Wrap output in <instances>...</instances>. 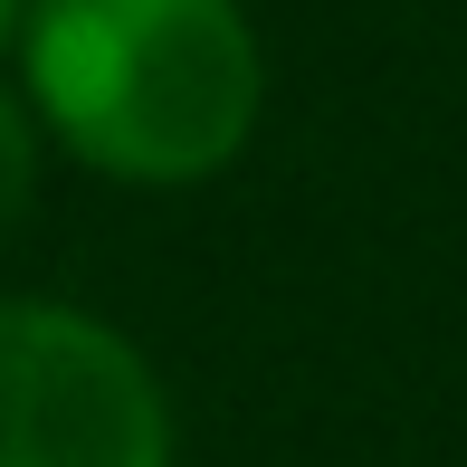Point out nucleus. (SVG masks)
Masks as SVG:
<instances>
[{
    "instance_id": "obj_1",
    "label": "nucleus",
    "mask_w": 467,
    "mask_h": 467,
    "mask_svg": "<svg viewBox=\"0 0 467 467\" xmlns=\"http://www.w3.org/2000/svg\"><path fill=\"white\" fill-rule=\"evenodd\" d=\"M19 87L38 134L105 182L182 191L248 153L267 57L239 0H29Z\"/></svg>"
},
{
    "instance_id": "obj_2",
    "label": "nucleus",
    "mask_w": 467,
    "mask_h": 467,
    "mask_svg": "<svg viewBox=\"0 0 467 467\" xmlns=\"http://www.w3.org/2000/svg\"><path fill=\"white\" fill-rule=\"evenodd\" d=\"M0 467H172V400L115 325L48 296L0 306Z\"/></svg>"
},
{
    "instance_id": "obj_3",
    "label": "nucleus",
    "mask_w": 467,
    "mask_h": 467,
    "mask_svg": "<svg viewBox=\"0 0 467 467\" xmlns=\"http://www.w3.org/2000/svg\"><path fill=\"white\" fill-rule=\"evenodd\" d=\"M29 201H38V115L0 87V248L29 220Z\"/></svg>"
},
{
    "instance_id": "obj_4",
    "label": "nucleus",
    "mask_w": 467,
    "mask_h": 467,
    "mask_svg": "<svg viewBox=\"0 0 467 467\" xmlns=\"http://www.w3.org/2000/svg\"><path fill=\"white\" fill-rule=\"evenodd\" d=\"M19 19H29V0H0V48L19 38Z\"/></svg>"
}]
</instances>
